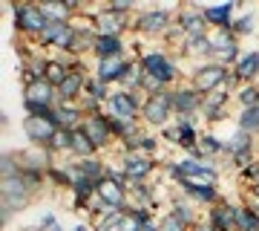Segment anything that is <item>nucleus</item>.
<instances>
[{"mask_svg":"<svg viewBox=\"0 0 259 231\" xmlns=\"http://www.w3.org/2000/svg\"><path fill=\"white\" fill-rule=\"evenodd\" d=\"M204 104V95L190 81H182L173 87V113L176 116H199Z\"/></svg>","mask_w":259,"mask_h":231,"instance_id":"obj_14","label":"nucleus"},{"mask_svg":"<svg viewBox=\"0 0 259 231\" xmlns=\"http://www.w3.org/2000/svg\"><path fill=\"white\" fill-rule=\"evenodd\" d=\"M37 196V191L23 179V176H12V179H0V208L9 211H23L26 205H32V200Z\"/></svg>","mask_w":259,"mask_h":231,"instance_id":"obj_7","label":"nucleus"},{"mask_svg":"<svg viewBox=\"0 0 259 231\" xmlns=\"http://www.w3.org/2000/svg\"><path fill=\"white\" fill-rule=\"evenodd\" d=\"M248 150H259L256 139L250 136V133H245V130L233 127L231 136H225V156H222V162L225 159H231V156H239V153H248ZM222 162H219V165H222Z\"/></svg>","mask_w":259,"mask_h":231,"instance_id":"obj_24","label":"nucleus"},{"mask_svg":"<svg viewBox=\"0 0 259 231\" xmlns=\"http://www.w3.org/2000/svg\"><path fill=\"white\" fill-rule=\"evenodd\" d=\"M161 174H164L173 185H179L182 179L219 185V179H222V168L216 165V162H199V159L182 156V159H167L164 165H161Z\"/></svg>","mask_w":259,"mask_h":231,"instance_id":"obj_3","label":"nucleus"},{"mask_svg":"<svg viewBox=\"0 0 259 231\" xmlns=\"http://www.w3.org/2000/svg\"><path fill=\"white\" fill-rule=\"evenodd\" d=\"M158 231H190V228L179 217H173L170 211H161L158 214Z\"/></svg>","mask_w":259,"mask_h":231,"instance_id":"obj_46","label":"nucleus"},{"mask_svg":"<svg viewBox=\"0 0 259 231\" xmlns=\"http://www.w3.org/2000/svg\"><path fill=\"white\" fill-rule=\"evenodd\" d=\"M69 231H93V222H90V220H78Z\"/></svg>","mask_w":259,"mask_h":231,"instance_id":"obj_50","label":"nucleus"},{"mask_svg":"<svg viewBox=\"0 0 259 231\" xmlns=\"http://www.w3.org/2000/svg\"><path fill=\"white\" fill-rule=\"evenodd\" d=\"M0 124L9 127V110H0Z\"/></svg>","mask_w":259,"mask_h":231,"instance_id":"obj_51","label":"nucleus"},{"mask_svg":"<svg viewBox=\"0 0 259 231\" xmlns=\"http://www.w3.org/2000/svg\"><path fill=\"white\" fill-rule=\"evenodd\" d=\"M190 231H210V225H207V222H199V225H193V228H190Z\"/></svg>","mask_w":259,"mask_h":231,"instance_id":"obj_52","label":"nucleus"},{"mask_svg":"<svg viewBox=\"0 0 259 231\" xmlns=\"http://www.w3.org/2000/svg\"><path fill=\"white\" fill-rule=\"evenodd\" d=\"M87 95H93V98H98V102L101 104H107L110 102V95H112V87H107V84L104 81H98V78H95V75H90V78H87Z\"/></svg>","mask_w":259,"mask_h":231,"instance_id":"obj_40","label":"nucleus"},{"mask_svg":"<svg viewBox=\"0 0 259 231\" xmlns=\"http://www.w3.org/2000/svg\"><path fill=\"white\" fill-rule=\"evenodd\" d=\"M144 231H158V228H144Z\"/></svg>","mask_w":259,"mask_h":231,"instance_id":"obj_53","label":"nucleus"},{"mask_svg":"<svg viewBox=\"0 0 259 231\" xmlns=\"http://www.w3.org/2000/svg\"><path fill=\"white\" fill-rule=\"evenodd\" d=\"M144 102H147L144 92L112 90L110 102H107V116H115V119H124V121H141Z\"/></svg>","mask_w":259,"mask_h":231,"instance_id":"obj_8","label":"nucleus"},{"mask_svg":"<svg viewBox=\"0 0 259 231\" xmlns=\"http://www.w3.org/2000/svg\"><path fill=\"white\" fill-rule=\"evenodd\" d=\"M176 191H182V194L190 200V203H196L199 208H213V205L222 200V191H219V185L213 182H193V179H182V182L176 185Z\"/></svg>","mask_w":259,"mask_h":231,"instance_id":"obj_12","label":"nucleus"},{"mask_svg":"<svg viewBox=\"0 0 259 231\" xmlns=\"http://www.w3.org/2000/svg\"><path fill=\"white\" fill-rule=\"evenodd\" d=\"M58 222H61V220L55 217V211H44V214L35 220V228H37V231H49L52 225H58Z\"/></svg>","mask_w":259,"mask_h":231,"instance_id":"obj_48","label":"nucleus"},{"mask_svg":"<svg viewBox=\"0 0 259 231\" xmlns=\"http://www.w3.org/2000/svg\"><path fill=\"white\" fill-rule=\"evenodd\" d=\"M228 75H231V67H222V64H216V61H204V64H193L187 70L185 81H190L202 95H207V92L225 87Z\"/></svg>","mask_w":259,"mask_h":231,"instance_id":"obj_6","label":"nucleus"},{"mask_svg":"<svg viewBox=\"0 0 259 231\" xmlns=\"http://www.w3.org/2000/svg\"><path fill=\"white\" fill-rule=\"evenodd\" d=\"M236 231H259V211L250 203H236Z\"/></svg>","mask_w":259,"mask_h":231,"instance_id":"obj_32","label":"nucleus"},{"mask_svg":"<svg viewBox=\"0 0 259 231\" xmlns=\"http://www.w3.org/2000/svg\"><path fill=\"white\" fill-rule=\"evenodd\" d=\"M210 44H213V49H222V46L242 44V41L233 35V29H213L210 32Z\"/></svg>","mask_w":259,"mask_h":231,"instance_id":"obj_45","label":"nucleus"},{"mask_svg":"<svg viewBox=\"0 0 259 231\" xmlns=\"http://www.w3.org/2000/svg\"><path fill=\"white\" fill-rule=\"evenodd\" d=\"M47 182L55 188V191H72V176H69V171H66L64 162H55V165L47 171Z\"/></svg>","mask_w":259,"mask_h":231,"instance_id":"obj_36","label":"nucleus"},{"mask_svg":"<svg viewBox=\"0 0 259 231\" xmlns=\"http://www.w3.org/2000/svg\"><path fill=\"white\" fill-rule=\"evenodd\" d=\"M176 23V6H139L130 35L141 41H161Z\"/></svg>","mask_w":259,"mask_h":231,"instance_id":"obj_1","label":"nucleus"},{"mask_svg":"<svg viewBox=\"0 0 259 231\" xmlns=\"http://www.w3.org/2000/svg\"><path fill=\"white\" fill-rule=\"evenodd\" d=\"M52 124L58 130H78L83 124V113L78 104H58L52 113Z\"/></svg>","mask_w":259,"mask_h":231,"instance_id":"obj_26","label":"nucleus"},{"mask_svg":"<svg viewBox=\"0 0 259 231\" xmlns=\"http://www.w3.org/2000/svg\"><path fill=\"white\" fill-rule=\"evenodd\" d=\"M245 9L242 3H213V6H204V20H207V26L213 29H231L233 26V18Z\"/></svg>","mask_w":259,"mask_h":231,"instance_id":"obj_17","label":"nucleus"},{"mask_svg":"<svg viewBox=\"0 0 259 231\" xmlns=\"http://www.w3.org/2000/svg\"><path fill=\"white\" fill-rule=\"evenodd\" d=\"M69 73H72V70H69V64H64V61H61V58H55V55H49L44 81H49L52 87H58V84L66 81V75H69Z\"/></svg>","mask_w":259,"mask_h":231,"instance_id":"obj_37","label":"nucleus"},{"mask_svg":"<svg viewBox=\"0 0 259 231\" xmlns=\"http://www.w3.org/2000/svg\"><path fill=\"white\" fill-rule=\"evenodd\" d=\"M141 67H144V73L153 75L156 81H161L170 90V87H176V84L185 81V73H182V58L173 52V49H167V46H150L144 58H141Z\"/></svg>","mask_w":259,"mask_h":231,"instance_id":"obj_2","label":"nucleus"},{"mask_svg":"<svg viewBox=\"0 0 259 231\" xmlns=\"http://www.w3.org/2000/svg\"><path fill=\"white\" fill-rule=\"evenodd\" d=\"M47 15L40 12V3H12V29L18 38L37 41L47 29Z\"/></svg>","mask_w":259,"mask_h":231,"instance_id":"obj_4","label":"nucleus"},{"mask_svg":"<svg viewBox=\"0 0 259 231\" xmlns=\"http://www.w3.org/2000/svg\"><path fill=\"white\" fill-rule=\"evenodd\" d=\"M107 124H110V133H112V139H115V145H121L124 139L136 136V133L144 130L141 121H124V119H115V116H107Z\"/></svg>","mask_w":259,"mask_h":231,"instance_id":"obj_31","label":"nucleus"},{"mask_svg":"<svg viewBox=\"0 0 259 231\" xmlns=\"http://www.w3.org/2000/svg\"><path fill=\"white\" fill-rule=\"evenodd\" d=\"M204 222L210 225V231H236V203L222 196L213 208L204 211Z\"/></svg>","mask_w":259,"mask_h":231,"instance_id":"obj_16","label":"nucleus"},{"mask_svg":"<svg viewBox=\"0 0 259 231\" xmlns=\"http://www.w3.org/2000/svg\"><path fill=\"white\" fill-rule=\"evenodd\" d=\"M233 35L239 38V41H245V38L256 35L259 32V12L256 9H242L236 18H233Z\"/></svg>","mask_w":259,"mask_h":231,"instance_id":"obj_29","label":"nucleus"},{"mask_svg":"<svg viewBox=\"0 0 259 231\" xmlns=\"http://www.w3.org/2000/svg\"><path fill=\"white\" fill-rule=\"evenodd\" d=\"M204 104H213V107H228L231 110L233 107V92L225 90V87H219V90H213L204 95Z\"/></svg>","mask_w":259,"mask_h":231,"instance_id":"obj_42","label":"nucleus"},{"mask_svg":"<svg viewBox=\"0 0 259 231\" xmlns=\"http://www.w3.org/2000/svg\"><path fill=\"white\" fill-rule=\"evenodd\" d=\"M93 156H101V153L95 150V145L90 142V136L78 127L72 133V153H69V159H78V162H81V159H93Z\"/></svg>","mask_w":259,"mask_h":231,"instance_id":"obj_33","label":"nucleus"},{"mask_svg":"<svg viewBox=\"0 0 259 231\" xmlns=\"http://www.w3.org/2000/svg\"><path fill=\"white\" fill-rule=\"evenodd\" d=\"M199 150H202V162H216V165H219L222 156H225V136H219V133L210 130V127H204L202 136H199Z\"/></svg>","mask_w":259,"mask_h":231,"instance_id":"obj_23","label":"nucleus"},{"mask_svg":"<svg viewBox=\"0 0 259 231\" xmlns=\"http://www.w3.org/2000/svg\"><path fill=\"white\" fill-rule=\"evenodd\" d=\"M40 12L47 15L49 23H61V20H75L83 12L81 3H69V0H37Z\"/></svg>","mask_w":259,"mask_h":231,"instance_id":"obj_20","label":"nucleus"},{"mask_svg":"<svg viewBox=\"0 0 259 231\" xmlns=\"http://www.w3.org/2000/svg\"><path fill=\"white\" fill-rule=\"evenodd\" d=\"M202 124L204 127H216V124H222V121H228L231 119V110L228 107H213V104H202Z\"/></svg>","mask_w":259,"mask_h":231,"instance_id":"obj_38","label":"nucleus"},{"mask_svg":"<svg viewBox=\"0 0 259 231\" xmlns=\"http://www.w3.org/2000/svg\"><path fill=\"white\" fill-rule=\"evenodd\" d=\"M95 191H98V182L87 179V176L75 179L72 191H69V211H81V208H87V203L95 196Z\"/></svg>","mask_w":259,"mask_h":231,"instance_id":"obj_27","label":"nucleus"},{"mask_svg":"<svg viewBox=\"0 0 259 231\" xmlns=\"http://www.w3.org/2000/svg\"><path fill=\"white\" fill-rule=\"evenodd\" d=\"M93 61H110V58H130V38H107L98 35L93 49Z\"/></svg>","mask_w":259,"mask_h":231,"instance_id":"obj_18","label":"nucleus"},{"mask_svg":"<svg viewBox=\"0 0 259 231\" xmlns=\"http://www.w3.org/2000/svg\"><path fill=\"white\" fill-rule=\"evenodd\" d=\"M144 78H147V73H144V67H141V61H136V58H130L127 67H124V75H121V81L115 90H127V92H141V84H144Z\"/></svg>","mask_w":259,"mask_h":231,"instance_id":"obj_28","label":"nucleus"},{"mask_svg":"<svg viewBox=\"0 0 259 231\" xmlns=\"http://www.w3.org/2000/svg\"><path fill=\"white\" fill-rule=\"evenodd\" d=\"M81 130L90 136V142L95 145V150H98L101 156H107V153L115 148V139H112L110 124H107V113H101V116H83Z\"/></svg>","mask_w":259,"mask_h":231,"instance_id":"obj_13","label":"nucleus"},{"mask_svg":"<svg viewBox=\"0 0 259 231\" xmlns=\"http://www.w3.org/2000/svg\"><path fill=\"white\" fill-rule=\"evenodd\" d=\"M167 211L173 214V217H179V220L185 222L187 228H193V225H199L202 222V214H199V205L190 203L182 191H173V196H170V203H167Z\"/></svg>","mask_w":259,"mask_h":231,"instance_id":"obj_19","label":"nucleus"},{"mask_svg":"<svg viewBox=\"0 0 259 231\" xmlns=\"http://www.w3.org/2000/svg\"><path fill=\"white\" fill-rule=\"evenodd\" d=\"M20 174V162H18V150H3L0 153V179H12Z\"/></svg>","mask_w":259,"mask_h":231,"instance_id":"obj_39","label":"nucleus"},{"mask_svg":"<svg viewBox=\"0 0 259 231\" xmlns=\"http://www.w3.org/2000/svg\"><path fill=\"white\" fill-rule=\"evenodd\" d=\"M233 107L236 110H250L259 107V84H242L236 95H233Z\"/></svg>","mask_w":259,"mask_h":231,"instance_id":"obj_35","label":"nucleus"},{"mask_svg":"<svg viewBox=\"0 0 259 231\" xmlns=\"http://www.w3.org/2000/svg\"><path fill=\"white\" fill-rule=\"evenodd\" d=\"M233 127L245 130L250 136H259V107H250V110H236L233 113Z\"/></svg>","mask_w":259,"mask_h":231,"instance_id":"obj_34","label":"nucleus"},{"mask_svg":"<svg viewBox=\"0 0 259 231\" xmlns=\"http://www.w3.org/2000/svg\"><path fill=\"white\" fill-rule=\"evenodd\" d=\"M233 73L239 75L242 84H259V49L256 46L242 52V58L233 67Z\"/></svg>","mask_w":259,"mask_h":231,"instance_id":"obj_25","label":"nucleus"},{"mask_svg":"<svg viewBox=\"0 0 259 231\" xmlns=\"http://www.w3.org/2000/svg\"><path fill=\"white\" fill-rule=\"evenodd\" d=\"M161 90H167V87L161 81H156L153 75H147V78H144V84H141V92H144V95H158Z\"/></svg>","mask_w":259,"mask_h":231,"instance_id":"obj_49","label":"nucleus"},{"mask_svg":"<svg viewBox=\"0 0 259 231\" xmlns=\"http://www.w3.org/2000/svg\"><path fill=\"white\" fill-rule=\"evenodd\" d=\"M118 165L124 171V176L130 179V185H136V182H153L161 174V165L164 162L141 156V153H124V156H118Z\"/></svg>","mask_w":259,"mask_h":231,"instance_id":"obj_9","label":"nucleus"},{"mask_svg":"<svg viewBox=\"0 0 259 231\" xmlns=\"http://www.w3.org/2000/svg\"><path fill=\"white\" fill-rule=\"evenodd\" d=\"M20 107H23V113L26 116H35V119H52V107H47V104H37L32 102V98H20Z\"/></svg>","mask_w":259,"mask_h":231,"instance_id":"obj_44","label":"nucleus"},{"mask_svg":"<svg viewBox=\"0 0 259 231\" xmlns=\"http://www.w3.org/2000/svg\"><path fill=\"white\" fill-rule=\"evenodd\" d=\"M20 127H23V136H26V142L32 148H49L58 133L52 119H35V116H23Z\"/></svg>","mask_w":259,"mask_h":231,"instance_id":"obj_15","label":"nucleus"},{"mask_svg":"<svg viewBox=\"0 0 259 231\" xmlns=\"http://www.w3.org/2000/svg\"><path fill=\"white\" fill-rule=\"evenodd\" d=\"M176 113H173V87L161 90L158 95H147L144 110H141V124L153 133H161L167 124H173Z\"/></svg>","mask_w":259,"mask_h":231,"instance_id":"obj_5","label":"nucleus"},{"mask_svg":"<svg viewBox=\"0 0 259 231\" xmlns=\"http://www.w3.org/2000/svg\"><path fill=\"white\" fill-rule=\"evenodd\" d=\"M93 26L98 35L107 38H127L130 29H133V18H124V15H115L107 6H93Z\"/></svg>","mask_w":259,"mask_h":231,"instance_id":"obj_10","label":"nucleus"},{"mask_svg":"<svg viewBox=\"0 0 259 231\" xmlns=\"http://www.w3.org/2000/svg\"><path fill=\"white\" fill-rule=\"evenodd\" d=\"M256 159H259V156H256V150H248V153H239V156L225 159V162H222V168H233V171L239 174V171H245V168H250V165H253Z\"/></svg>","mask_w":259,"mask_h":231,"instance_id":"obj_43","label":"nucleus"},{"mask_svg":"<svg viewBox=\"0 0 259 231\" xmlns=\"http://www.w3.org/2000/svg\"><path fill=\"white\" fill-rule=\"evenodd\" d=\"M23 98H32V102H37V104H47L52 110L58 107V92L49 81H35L32 87H26V90H23Z\"/></svg>","mask_w":259,"mask_h":231,"instance_id":"obj_30","label":"nucleus"},{"mask_svg":"<svg viewBox=\"0 0 259 231\" xmlns=\"http://www.w3.org/2000/svg\"><path fill=\"white\" fill-rule=\"evenodd\" d=\"M87 78H90V75H83V73H69L66 75V81L55 87L58 104H78L81 102L83 90H87Z\"/></svg>","mask_w":259,"mask_h":231,"instance_id":"obj_21","label":"nucleus"},{"mask_svg":"<svg viewBox=\"0 0 259 231\" xmlns=\"http://www.w3.org/2000/svg\"><path fill=\"white\" fill-rule=\"evenodd\" d=\"M121 220H124V211H110L98 220H93V231H118Z\"/></svg>","mask_w":259,"mask_h":231,"instance_id":"obj_41","label":"nucleus"},{"mask_svg":"<svg viewBox=\"0 0 259 231\" xmlns=\"http://www.w3.org/2000/svg\"><path fill=\"white\" fill-rule=\"evenodd\" d=\"M202 9H204L202 3H179L176 6V26L182 29L187 38L210 35V26H207Z\"/></svg>","mask_w":259,"mask_h":231,"instance_id":"obj_11","label":"nucleus"},{"mask_svg":"<svg viewBox=\"0 0 259 231\" xmlns=\"http://www.w3.org/2000/svg\"><path fill=\"white\" fill-rule=\"evenodd\" d=\"M130 58H110V61H93V75L98 81H104L107 87H118L121 75H124V67H127Z\"/></svg>","mask_w":259,"mask_h":231,"instance_id":"obj_22","label":"nucleus"},{"mask_svg":"<svg viewBox=\"0 0 259 231\" xmlns=\"http://www.w3.org/2000/svg\"><path fill=\"white\" fill-rule=\"evenodd\" d=\"M110 12H115V15H124V18H133L136 12H139V6L133 3V0H110V3H104Z\"/></svg>","mask_w":259,"mask_h":231,"instance_id":"obj_47","label":"nucleus"},{"mask_svg":"<svg viewBox=\"0 0 259 231\" xmlns=\"http://www.w3.org/2000/svg\"><path fill=\"white\" fill-rule=\"evenodd\" d=\"M256 156H259V150H256Z\"/></svg>","mask_w":259,"mask_h":231,"instance_id":"obj_54","label":"nucleus"}]
</instances>
